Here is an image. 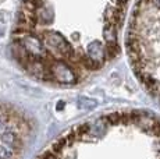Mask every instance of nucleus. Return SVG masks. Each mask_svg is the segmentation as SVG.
<instances>
[{"label":"nucleus","mask_w":160,"mask_h":159,"mask_svg":"<svg viewBox=\"0 0 160 159\" xmlns=\"http://www.w3.org/2000/svg\"><path fill=\"white\" fill-rule=\"evenodd\" d=\"M2 35H3V29L0 28V36H2Z\"/></svg>","instance_id":"nucleus-2"},{"label":"nucleus","mask_w":160,"mask_h":159,"mask_svg":"<svg viewBox=\"0 0 160 159\" xmlns=\"http://www.w3.org/2000/svg\"><path fill=\"white\" fill-rule=\"evenodd\" d=\"M15 152H17V149L10 148V146L0 142V159H11L15 155Z\"/></svg>","instance_id":"nucleus-1"}]
</instances>
